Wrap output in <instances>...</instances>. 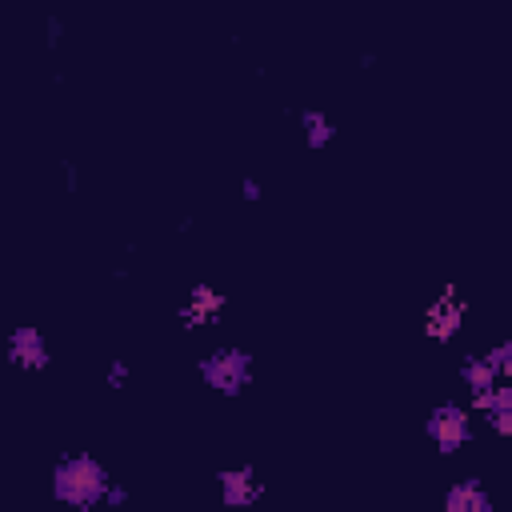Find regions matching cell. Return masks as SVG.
I'll return each instance as SVG.
<instances>
[{
    "mask_svg": "<svg viewBox=\"0 0 512 512\" xmlns=\"http://www.w3.org/2000/svg\"><path fill=\"white\" fill-rule=\"evenodd\" d=\"M300 128H304V144H308L312 152H320V148H328V144L336 140V124H332L320 108H304V112H300Z\"/></svg>",
    "mask_w": 512,
    "mask_h": 512,
    "instance_id": "cell-9",
    "label": "cell"
},
{
    "mask_svg": "<svg viewBox=\"0 0 512 512\" xmlns=\"http://www.w3.org/2000/svg\"><path fill=\"white\" fill-rule=\"evenodd\" d=\"M460 324H464V300H460L456 288L448 284V288L440 292V300L424 312V332H428L432 340H448V336L460 332Z\"/></svg>",
    "mask_w": 512,
    "mask_h": 512,
    "instance_id": "cell-5",
    "label": "cell"
},
{
    "mask_svg": "<svg viewBox=\"0 0 512 512\" xmlns=\"http://www.w3.org/2000/svg\"><path fill=\"white\" fill-rule=\"evenodd\" d=\"M240 196H244V200H260V184H256V180L248 176V180L240 184Z\"/></svg>",
    "mask_w": 512,
    "mask_h": 512,
    "instance_id": "cell-16",
    "label": "cell"
},
{
    "mask_svg": "<svg viewBox=\"0 0 512 512\" xmlns=\"http://www.w3.org/2000/svg\"><path fill=\"white\" fill-rule=\"evenodd\" d=\"M472 408L484 412V416H492V412H508V408H512V384L496 380V384L472 392Z\"/></svg>",
    "mask_w": 512,
    "mask_h": 512,
    "instance_id": "cell-10",
    "label": "cell"
},
{
    "mask_svg": "<svg viewBox=\"0 0 512 512\" xmlns=\"http://www.w3.org/2000/svg\"><path fill=\"white\" fill-rule=\"evenodd\" d=\"M60 172H64V184H68V192H72V188H76V164H72V160H64V168H60Z\"/></svg>",
    "mask_w": 512,
    "mask_h": 512,
    "instance_id": "cell-17",
    "label": "cell"
},
{
    "mask_svg": "<svg viewBox=\"0 0 512 512\" xmlns=\"http://www.w3.org/2000/svg\"><path fill=\"white\" fill-rule=\"evenodd\" d=\"M444 512H492V496L480 488V480H456L444 492Z\"/></svg>",
    "mask_w": 512,
    "mask_h": 512,
    "instance_id": "cell-8",
    "label": "cell"
},
{
    "mask_svg": "<svg viewBox=\"0 0 512 512\" xmlns=\"http://www.w3.org/2000/svg\"><path fill=\"white\" fill-rule=\"evenodd\" d=\"M108 468L96 460V456H60L56 468H52V496L68 508H96L104 500V488H108Z\"/></svg>",
    "mask_w": 512,
    "mask_h": 512,
    "instance_id": "cell-1",
    "label": "cell"
},
{
    "mask_svg": "<svg viewBox=\"0 0 512 512\" xmlns=\"http://www.w3.org/2000/svg\"><path fill=\"white\" fill-rule=\"evenodd\" d=\"M60 32H64L60 16H48V24H44V44H48V48H56V44H60Z\"/></svg>",
    "mask_w": 512,
    "mask_h": 512,
    "instance_id": "cell-15",
    "label": "cell"
},
{
    "mask_svg": "<svg viewBox=\"0 0 512 512\" xmlns=\"http://www.w3.org/2000/svg\"><path fill=\"white\" fill-rule=\"evenodd\" d=\"M100 504H108V508H124L128 504V488H120V484H112L108 480V488H104V500Z\"/></svg>",
    "mask_w": 512,
    "mask_h": 512,
    "instance_id": "cell-13",
    "label": "cell"
},
{
    "mask_svg": "<svg viewBox=\"0 0 512 512\" xmlns=\"http://www.w3.org/2000/svg\"><path fill=\"white\" fill-rule=\"evenodd\" d=\"M224 292L220 288H212V284H196L192 292H188V300H184V308H180V320L192 328V324H212L220 312H224Z\"/></svg>",
    "mask_w": 512,
    "mask_h": 512,
    "instance_id": "cell-7",
    "label": "cell"
},
{
    "mask_svg": "<svg viewBox=\"0 0 512 512\" xmlns=\"http://www.w3.org/2000/svg\"><path fill=\"white\" fill-rule=\"evenodd\" d=\"M424 432L436 444V452L452 456V452H460L472 440V416L460 404H436L428 412V420H424Z\"/></svg>",
    "mask_w": 512,
    "mask_h": 512,
    "instance_id": "cell-3",
    "label": "cell"
},
{
    "mask_svg": "<svg viewBox=\"0 0 512 512\" xmlns=\"http://www.w3.org/2000/svg\"><path fill=\"white\" fill-rule=\"evenodd\" d=\"M200 380L220 396H240L252 384V356L244 348H216L200 360Z\"/></svg>",
    "mask_w": 512,
    "mask_h": 512,
    "instance_id": "cell-2",
    "label": "cell"
},
{
    "mask_svg": "<svg viewBox=\"0 0 512 512\" xmlns=\"http://www.w3.org/2000/svg\"><path fill=\"white\" fill-rule=\"evenodd\" d=\"M216 480H220V500L228 508H248V504H256L264 496V488H260V480H256V472L248 464L244 468H224Z\"/></svg>",
    "mask_w": 512,
    "mask_h": 512,
    "instance_id": "cell-6",
    "label": "cell"
},
{
    "mask_svg": "<svg viewBox=\"0 0 512 512\" xmlns=\"http://www.w3.org/2000/svg\"><path fill=\"white\" fill-rule=\"evenodd\" d=\"M128 384V364L124 360H112V368H108V388H124Z\"/></svg>",
    "mask_w": 512,
    "mask_h": 512,
    "instance_id": "cell-14",
    "label": "cell"
},
{
    "mask_svg": "<svg viewBox=\"0 0 512 512\" xmlns=\"http://www.w3.org/2000/svg\"><path fill=\"white\" fill-rule=\"evenodd\" d=\"M484 360L492 364V372H496L500 380H508V376H512V344H508V340H500L492 352H484Z\"/></svg>",
    "mask_w": 512,
    "mask_h": 512,
    "instance_id": "cell-12",
    "label": "cell"
},
{
    "mask_svg": "<svg viewBox=\"0 0 512 512\" xmlns=\"http://www.w3.org/2000/svg\"><path fill=\"white\" fill-rule=\"evenodd\" d=\"M500 376L492 372V364L484 360V356H468L464 364H460V384L468 388V392H480V388H488V384H496Z\"/></svg>",
    "mask_w": 512,
    "mask_h": 512,
    "instance_id": "cell-11",
    "label": "cell"
},
{
    "mask_svg": "<svg viewBox=\"0 0 512 512\" xmlns=\"http://www.w3.org/2000/svg\"><path fill=\"white\" fill-rule=\"evenodd\" d=\"M4 352H8V360H12L20 372H44V368H48V360H52L44 332H40V328H32V324L12 328V332H8Z\"/></svg>",
    "mask_w": 512,
    "mask_h": 512,
    "instance_id": "cell-4",
    "label": "cell"
}]
</instances>
